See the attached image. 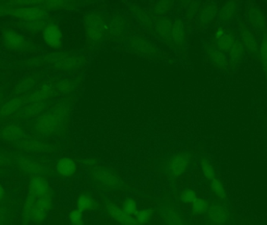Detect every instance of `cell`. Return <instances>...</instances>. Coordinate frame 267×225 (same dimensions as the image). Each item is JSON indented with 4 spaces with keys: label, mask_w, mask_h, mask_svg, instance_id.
I'll use <instances>...</instances> for the list:
<instances>
[{
    "label": "cell",
    "mask_w": 267,
    "mask_h": 225,
    "mask_svg": "<svg viewBox=\"0 0 267 225\" xmlns=\"http://www.w3.org/2000/svg\"><path fill=\"white\" fill-rule=\"evenodd\" d=\"M54 194H39L28 191L22 207L24 220L34 224L43 223L54 208Z\"/></svg>",
    "instance_id": "obj_1"
},
{
    "label": "cell",
    "mask_w": 267,
    "mask_h": 225,
    "mask_svg": "<svg viewBox=\"0 0 267 225\" xmlns=\"http://www.w3.org/2000/svg\"><path fill=\"white\" fill-rule=\"evenodd\" d=\"M90 182L95 190L105 194L117 192L123 185L120 173L114 169L104 165L95 166L91 170Z\"/></svg>",
    "instance_id": "obj_2"
},
{
    "label": "cell",
    "mask_w": 267,
    "mask_h": 225,
    "mask_svg": "<svg viewBox=\"0 0 267 225\" xmlns=\"http://www.w3.org/2000/svg\"><path fill=\"white\" fill-rule=\"evenodd\" d=\"M101 210L109 219L114 220L117 224H125L134 221L135 219L123 210L120 204L110 197H105L99 204Z\"/></svg>",
    "instance_id": "obj_3"
},
{
    "label": "cell",
    "mask_w": 267,
    "mask_h": 225,
    "mask_svg": "<svg viewBox=\"0 0 267 225\" xmlns=\"http://www.w3.org/2000/svg\"><path fill=\"white\" fill-rule=\"evenodd\" d=\"M63 117H64V113L60 110L48 112L36 122L35 129L39 133L50 135L60 129V124L62 123Z\"/></svg>",
    "instance_id": "obj_4"
},
{
    "label": "cell",
    "mask_w": 267,
    "mask_h": 225,
    "mask_svg": "<svg viewBox=\"0 0 267 225\" xmlns=\"http://www.w3.org/2000/svg\"><path fill=\"white\" fill-rule=\"evenodd\" d=\"M157 214L164 225H188L187 218L183 212L174 204L164 203L157 210Z\"/></svg>",
    "instance_id": "obj_5"
},
{
    "label": "cell",
    "mask_w": 267,
    "mask_h": 225,
    "mask_svg": "<svg viewBox=\"0 0 267 225\" xmlns=\"http://www.w3.org/2000/svg\"><path fill=\"white\" fill-rule=\"evenodd\" d=\"M191 157L189 154L180 153L173 156L168 162L167 170L174 178H180L187 172L190 165Z\"/></svg>",
    "instance_id": "obj_6"
},
{
    "label": "cell",
    "mask_w": 267,
    "mask_h": 225,
    "mask_svg": "<svg viewBox=\"0 0 267 225\" xmlns=\"http://www.w3.org/2000/svg\"><path fill=\"white\" fill-rule=\"evenodd\" d=\"M205 216L213 224L224 225L230 220V210L227 206L221 203H213L212 204H209V209Z\"/></svg>",
    "instance_id": "obj_7"
},
{
    "label": "cell",
    "mask_w": 267,
    "mask_h": 225,
    "mask_svg": "<svg viewBox=\"0 0 267 225\" xmlns=\"http://www.w3.org/2000/svg\"><path fill=\"white\" fill-rule=\"evenodd\" d=\"M75 204L76 208L78 209L82 213L93 211L99 207L96 198L94 196L93 194L87 191H84L77 195Z\"/></svg>",
    "instance_id": "obj_8"
},
{
    "label": "cell",
    "mask_w": 267,
    "mask_h": 225,
    "mask_svg": "<svg viewBox=\"0 0 267 225\" xmlns=\"http://www.w3.org/2000/svg\"><path fill=\"white\" fill-rule=\"evenodd\" d=\"M56 170L60 177L64 179H71L77 170V164L74 160L69 157L60 159L56 165Z\"/></svg>",
    "instance_id": "obj_9"
},
{
    "label": "cell",
    "mask_w": 267,
    "mask_h": 225,
    "mask_svg": "<svg viewBox=\"0 0 267 225\" xmlns=\"http://www.w3.org/2000/svg\"><path fill=\"white\" fill-rule=\"evenodd\" d=\"M43 38L46 43L52 47L59 46L62 42V34L60 29L54 25L45 28L43 32Z\"/></svg>",
    "instance_id": "obj_10"
},
{
    "label": "cell",
    "mask_w": 267,
    "mask_h": 225,
    "mask_svg": "<svg viewBox=\"0 0 267 225\" xmlns=\"http://www.w3.org/2000/svg\"><path fill=\"white\" fill-rule=\"evenodd\" d=\"M190 206L191 214L195 217H200L206 214L209 209V203L205 198L198 197Z\"/></svg>",
    "instance_id": "obj_11"
},
{
    "label": "cell",
    "mask_w": 267,
    "mask_h": 225,
    "mask_svg": "<svg viewBox=\"0 0 267 225\" xmlns=\"http://www.w3.org/2000/svg\"><path fill=\"white\" fill-rule=\"evenodd\" d=\"M12 15L24 19H36L42 17L44 12L36 8H21L12 10Z\"/></svg>",
    "instance_id": "obj_12"
},
{
    "label": "cell",
    "mask_w": 267,
    "mask_h": 225,
    "mask_svg": "<svg viewBox=\"0 0 267 225\" xmlns=\"http://www.w3.org/2000/svg\"><path fill=\"white\" fill-rule=\"evenodd\" d=\"M155 210L152 208L139 209L134 216V219L141 225H148L153 218Z\"/></svg>",
    "instance_id": "obj_13"
},
{
    "label": "cell",
    "mask_w": 267,
    "mask_h": 225,
    "mask_svg": "<svg viewBox=\"0 0 267 225\" xmlns=\"http://www.w3.org/2000/svg\"><path fill=\"white\" fill-rule=\"evenodd\" d=\"M249 20L251 24L255 28H262L265 24V17L262 12L255 7L249 10Z\"/></svg>",
    "instance_id": "obj_14"
},
{
    "label": "cell",
    "mask_w": 267,
    "mask_h": 225,
    "mask_svg": "<svg viewBox=\"0 0 267 225\" xmlns=\"http://www.w3.org/2000/svg\"><path fill=\"white\" fill-rule=\"evenodd\" d=\"M209 185H210L211 192L217 198L223 200V201L226 200L227 192H226L224 184L219 179L216 177L215 179H212L209 182Z\"/></svg>",
    "instance_id": "obj_15"
},
{
    "label": "cell",
    "mask_w": 267,
    "mask_h": 225,
    "mask_svg": "<svg viewBox=\"0 0 267 225\" xmlns=\"http://www.w3.org/2000/svg\"><path fill=\"white\" fill-rule=\"evenodd\" d=\"M6 44L11 48H19L24 45V40L18 34L15 32H7L4 34Z\"/></svg>",
    "instance_id": "obj_16"
},
{
    "label": "cell",
    "mask_w": 267,
    "mask_h": 225,
    "mask_svg": "<svg viewBox=\"0 0 267 225\" xmlns=\"http://www.w3.org/2000/svg\"><path fill=\"white\" fill-rule=\"evenodd\" d=\"M122 207L123 210L129 214L130 216L134 217L135 214L137 213L139 209V203L136 198L133 197H126L123 199L122 203L120 204Z\"/></svg>",
    "instance_id": "obj_17"
},
{
    "label": "cell",
    "mask_w": 267,
    "mask_h": 225,
    "mask_svg": "<svg viewBox=\"0 0 267 225\" xmlns=\"http://www.w3.org/2000/svg\"><path fill=\"white\" fill-rule=\"evenodd\" d=\"M197 192L192 188L183 189L179 195V201L183 205H191L198 198Z\"/></svg>",
    "instance_id": "obj_18"
},
{
    "label": "cell",
    "mask_w": 267,
    "mask_h": 225,
    "mask_svg": "<svg viewBox=\"0 0 267 225\" xmlns=\"http://www.w3.org/2000/svg\"><path fill=\"white\" fill-rule=\"evenodd\" d=\"M70 225H86V220L83 213L78 209L73 208L69 211L67 215Z\"/></svg>",
    "instance_id": "obj_19"
},
{
    "label": "cell",
    "mask_w": 267,
    "mask_h": 225,
    "mask_svg": "<svg viewBox=\"0 0 267 225\" xmlns=\"http://www.w3.org/2000/svg\"><path fill=\"white\" fill-rule=\"evenodd\" d=\"M236 4L234 2H229L224 6L221 11V17L223 20L227 21L232 19L233 16L235 14Z\"/></svg>",
    "instance_id": "obj_20"
},
{
    "label": "cell",
    "mask_w": 267,
    "mask_h": 225,
    "mask_svg": "<svg viewBox=\"0 0 267 225\" xmlns=\"http://www.w3.org/2000/svg\"><path fill=\"white\" fill-rule=\"evenodd\" d=\"M202 169L205 180L210 182L216 178V172L214 167L208 160H203L202 162Z\"/></svg>",
    "instance_id": "obj_21"
},
{
    "label": "cell",
    "mask_w": 267,
    "mask_h": 225,
    "mask_svg": "<svg viewBox=\"0 0 267 225\" xmlns=\"http://www.w3.org/2000/svg\"><path fill=\"white\" fill-rule=\"evenodd\" d=\"M243 40L246 46L250 50H255L257 48V42L255 36L250 32H246L243 34Z\"/></svg>",
    "instance_id": "obj_22"
},
{
    "label": "cell",
    "mask_w": 267,
    "mask_h": 225,
    "mask_svg": "<svg viewBox=\"0 0 267 225\" xmlns=\"http://www.w3.org/2000/svg\"><path fill=\"white\" fill-rule=\"evenodd\" d=\"M259 54H260L261 61L262 65L267 70V36L264 37L261 41L259 47Z\"/></svg>",
    "instance_id": "obj_23"
},
{
    "label": "cell",
    "mask_w": 267,
    "mask_h": 225,
    "mask_svg": "<svg viewBox=\"0 0 267 225\" xmlns=\"http://www.w3.org/2000/svg\"><path fill=\"white\" fill-rule=\"evenodd\" d=\"M98 20H99V19L94 20V24L90 23L89 26V32L91 33V36L95 39H96L97 38H99V33L101 32L100 25H99V23H98V22H97Z\"/></svg>",
    "instance_id": "obj_24"
},
{
    "label": "cell",
    "mask_w": 267,
    "mask_h": 225,
    "mask_svg": "<svg viewBox=\"0 0 267 225\" xmlns=\"http://www.w3.org/2000/svg\"><path fill=\"white\" fill-rule=\"evenodd\" d=\"M4 132L5 133L4 137H6L7 139H17V137H20L22 135L21 131L15 128H10L4 131Z\"/></svg>",
    "instance_id": "obj_25"
},
{
    "label": "cell",
    "mask_w": 267,
    "mask_h": 225,
    "mask_svg": "<svg viewBox=\"0 0 267 225\" xmlns=\"http://www.w3.org/2000/svg\"><path fill=\"white\" fill-rule=\"evenodd\" d=\"M6 195V190L4 189V187L1 184H0V202L4 200V198H5Z\"/></svg>",
    "instance_id": "obj_26"
},
{
    "label": "cell",
    "mask_w": 267,
    "mask_h": 225,
    "mask_svg": "<svg viewBox=\"0 0 267 225\" xmlns=\"http://www.w3.org/2000/svg\"><path fill=\"white\" fill-rule=\"evenodd\" d=\"M119 225H141V224H139V223H138L136 221V220H134V221L130 222V223H125V224H119Z\"/></svg>",
    "instance_id": "obj_27"
}]
</instances>
